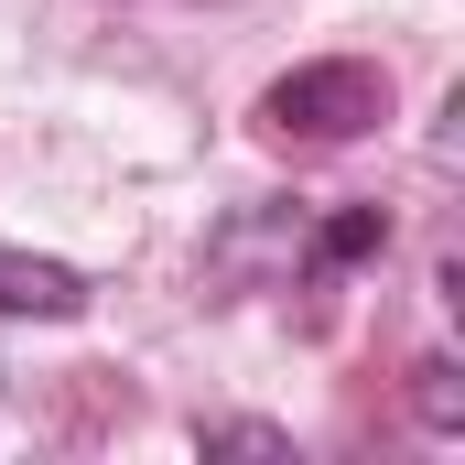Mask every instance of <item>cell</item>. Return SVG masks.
Masks as SVG:
<instances>
[{
	"mask_svg": "<svg viewBox=\"0 0 465 465\" xmlns=\"http://www.w3.org/2000/svg\"><path fill=\"white\" fill-rule=\"evenodd\" d=\"M379 238H390V217H379V206H347V217H336V228L314 238V271H347V260H368V249H379Z\"/></svg>",
	"mask_w": 465,
	"mask_h": 465,
	"instance_id": "obj_3",
	"label": "cell"
},
{
	"mask_svg": "<svg viewBox=\"0 0 465 465\" xmlns=\"http://www.w3.org/2000/svg\"><path fill=\"white\" fill-rule=\"evenodd\" d=\"M0 314H44V325H65V314H87V282H76L65 260H22V249H0Z\"/></svg>",
	"mask_w": 465,
	"mask_h": 465,
	"instance_id": "obj_2",
	"label": "cell"
},
{
	"mask_svg": "<svg viewBox=\"0 0 465 465\" xmlns=\"http://www.w3.org/2000/svg\"><path fill=\"white\" fill-rule=\"evenodd\" d=\"M260 119H271L282 141H357V130L390 119V76L357 65V54H336V65H292V76L260 98Z\"/></svg>",
	"mask_w": 465,
	"mask_h": 465,
	"instance_id": "obj_1",
	"label": "cell"
},
{
	"mask_svg": "<svg viewBox=\"0 0 465 465\" xmlns=\"http://www.w3.org/2000/svg\"><path fill=\"white\" fill-rule=\"evenodd\" d=\"M411 411H422L433 433H465V390H455V368H444V357H422V368H411Z\"/></svg>",
	"mask_w": 465,
	"mask_h": 465,
	"instance_id": "obj_4",
	"label": "cell"
}]
</instances>
